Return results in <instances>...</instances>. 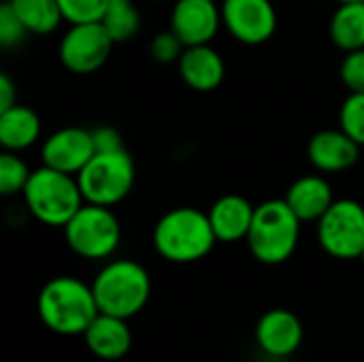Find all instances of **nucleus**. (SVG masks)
Returning <instances> with one entry per match:
<instances>
[{"instance_id":"1","label":"nucleus","mask_w":364,"mask_h":362,"mask_svg":"<svg viewBox=\"0 0 364 362\" xmlns=\"http://www.w3.org/2000/svg\"><path fill=\"white\" fill-rule=\"evenodd\" d=\"M41 322L58 335H83L100 314L92 284L70 275L49 280L36 299Z\"/></svg>"},{"instance_id":"2","label":"nucleus","mask_w":364,"mask_h":362,"mask_svg":"<svg viewBox=\"0 0 364 362\" xmlns=\"http://www.w3.org/2000/svg\"><path fill=\"white\" fill-rule=\"evenodd\" d=\"M156 252L175 265L198 262L218 243L209 213L196 207H177L166 211L154 226Z\"/></svg>"},{"instance_id":"3","label":"nucleus","mask_w":364,"mask_h":362,"mask_svg":"<svg viewBox=\"0 0 364 362\" xmlns=\"http://www.w3.org/2000/svg\"><path fill=\"white\" fill-rule=\"evenodd\" d=\"M92 290L100 314L130 320L147 305L151 297V277L143 265L119 258L107 262L98 271Z\"/></svg>"},{"instance_id":"4","label":"nucleus","mask_w":364,"mask_h":362,"mask_svg":"<svg viewBox=\"0 0 364 362\" xmlns=\"http://www.w3.org/2000/svg\"><path fill=\"white\" fill-rule=\"evenodd\" d=\"M21 196L32 218L53 228H64L85 203L75 175L45 164L32 171Z\"/></svg>"},{"instance_id":"5","label":"nucleus","mask_w":364,"mask_h":362,"mask_svg":"<svg viewBox=\"0 0 364 362\" xmlns=\"http://www.w3.org/2000/svg\"><path fill=\"white\" fill-rule=\"evenodd\" d=\"M301 224L303 222L290 209L286 198L258 205L245 239L252 256L269 267L286 262L299 245Z\"/></svg>"},{"instance_id":"6","label":"nucleus","mask_w":364,"mask_h":362,"mask_svg":"<svg viewBox=\"0 0 364 362\" xmlns=\"http://www.w3.org/2000/svg\"><path fill=\"white\" fill-rule=\"evenodd\" d=\"M85 203L113 207L119 205L134 188L136 169L132 156L124 149L96 151L77 175Z\"/></svg>"},{"instance_id":"7","label":"nucleus","mask_w":364,"mask_h":362,"mask_svg":"<svg viewBox=\"0 0 364 362\" xmlns=\"http://www.w3.org/2000/svg\"><path fill=\"white\" fill-rule=\"evenodd\" d=\"M68 247L85 260H105L115 254L122 241V224L111 207L83 203L64 226Z\"/></svg>"},{"instance_id":"8","label":"nucleus","mask_w":364,"mask_h":362,"mask_svg":"<svg viewBox=\"0 0 364 362\" xmlns=\"http://www.w3.org/2000/svg\"><path fill=\"white\" fill-rule=\"evenodd\" d=\"M320 247L337 260H356L364 250V207L358 201H335L316 222Z\"/></svg>"},{"instance_id":"9","label":"nucleus","mask_w":364,"mask_h":362,"mask_svg":"<svg viewBox=\"0 0 364 362\" xmlns=\"http://www.w3.org/2000/svg\"><path fill=\"white\" fill-rule=\"evenodd\" d=\"M115 41L105 30L102 21L70 23L60 41V62L75 75H92L100 70L113 49Z\"/></svg>"},{"instance_id":"10","label":"nucleus","mask_w":364,"mask_h":362,"mask_svg":"<svg viewBox=\"0 0 364 362\" xmlns=\"http://www.w3.org/2000/svg\"><path fill=\"white\" fill-rule=\"evenodd\" d=\"M222 23L243 45H262L277 30V11L271 0H224Z\"/></svg>"},{"instance_id":"11","label":"nucleus","mask_w":364,"mask_h":362,"mask_svg":"<svg viewBox=\"0 0 364 362\" xmlns=\"http://www.w3.org/2000/svg\"><path fill=\"white\" fill-rule=\"evenodd\" d=\"M94 154H96V147H94L92 130H85L79 126L55 130L53 134L45 139L41 147V158L45 166L75 175V177L92 160Z\"/></svg>"},{"instance_id":"12","label":"nucleus","mask_w":364,"mask_h":362,"mask_svg":"<svg viewBox=\"0 0 364 362\" xmlns=\"http://www.w3.org/2000/svg\"><path fill=\"white\" fill-rule=\"evenodd\" d=\"M258 348L271 358H290L299 352L305 329L299 316L290 309H269L256 322L254 331Z\"/></svg>"},{"instance_id":"13","label":"nucleus","mask_w":364,"mask_h":362,"mask_svg":"<svg viewBox=\"0 0 364 362\" xmlns=\"http://www.w3.org/2000/svg\"><path fill=\"white\" fill-rule=\"evenodd\" d=\"M222 26V6L215 0H177L171 11V30L186 47L207 45Z\"/></svg>"},{"instance_id":"14","label":"nucleus","mask_w":364,"mask_h":362,"mask_svg":"<svg viewBox=\"0 0 364 362\" xmlns=\"http://www.w3.org/2000/svg\"><path fill=\"white\" fill-rule=\"evenodd\" d=\"M307 158L320 173H341L352 169L360 158V145L341 128L320 130L307 145Z\"/></svg>"},{"instance_id":"15","label":"nucleus","mask_w":364,"mask_h":362,"mask_svg":"<svg viewBox=\"0 0 364 362\" xmlns=\"http://www.w3.org/2000/svg\"><path fill=\"white\" fill-rule=\"evenodd\" d=\"M177 68L183 83L196 92L218 90L226 75V64L222 55L209 43L186 47L177 62Z\"/></svg>"},{"instance_id":"16","label":"nucleus","mask_w":364,"mask_h":362,"mask_svg":"<svg viewBox=\"0 0 364 362\" xmlns=\"http://www.w3.org/2000/svg\"><path fill=\"white\" fill-rule=\"evenodd\" d=\"M87 350L100 361L113 362L128 356L132 348V333L128 320L109 314H98L83 333Z\"/></svg>"},{"instance_id":"17","label":"nucleus","mask_w":364,"mask_h":362,"mask_svg":"<svg viewBox=\"0 0 364 362\" xmlns=\"http://www.w3.org/2000/svg\"><path fill=\"white\" fill-rule=\"evenodd\" d=\"M213 233L222 243H237L247 239L256 207L239 194H226L218 198L207 211Z\"/></svg>"},{"instance_id":"18","label":"nucleus","mask_w":364,"mask_h":362,"mask_svg":"<svg viewBox=\"0 0 364 362\" xmlns=\"http://www.w3.org/2000/svg\"><path fill=\"white\" fill-rule=\"evenodd\" d=\"M284 198L301 222H318L335 203L333 188L322 175L299 177L294 183H290Z\"/></svg>"},{"instance_id":"19","label":"nucleus","mask_w":364,"mask_h":362,"mask_svg":"<svg viewBox=\"0 0 364 362\" xmlns=\"http://www.w3.org/2000/svg\"><path fill=\"white\" fill-rule=\"evenodd\" d=\"M41 137V117L23 105H15L0 113V145L4 151H23Z\"/></svg>"},{"instance_id":"20","label":"nucleus","mask_w":364,"mask_h":362,"mask_svg":"<svg viewBox=\"0 0 364 362\" xmlns=\"http://www.w3.org/2000/svg\"><path fill=\"white\" fill-rule=\"evenodd\" d=\"M331 38L346 53L364 49V2L337 6L331 17Z\"/></svg>"},{"instance_id":"21","label":"nucleus","mask_w":364,"mask_h":362,"mask_svg":"<svg viewBox=\"0 0 364 362\" xmlns=\"http://www.w3.org/2000/svg\"><path fill=\"white\" fill-rule=\"evenodd\" d=\"M30 34H49L64 19L58 0H9Z\"/></svg>"},{"instance_id":"22","label":"nucleus","mask_w":364,"mask_h":362,"mask_svg":"<svg viewBox=\"0 0 364 362\" xmlns=\"http://www.w3.org/2000/svg\"><path fill=\"white\" fill-rule=\"evenodd\" d=\"M100 21L115 45L130 41L141 30V13L134 6V0H109Z\"/></svg>"},{"instance_id":"23","label":"nucleus","mask_w":364,"mask_h":362,"mask_svg":"<svg viewBox=\"0 0 364 362\" xmlns=\"http://www.w3.org/2000/svg\"><path fill=\"white\" fill-rule=\"evenodd\" d=\"M30 175H32V171L17 156V151H2L0 154V194L2 196L21 194Z\"/></svg>"},{"instance_id":"24","label":"nucleus","mask_w":364,"mask_h":362,"mask_svg":"<svg viewBox=\"0 0 364 362\" xmlns=\"http://www.w3.org/2000/svg\"><path fill=\"white\" fill-rule=\"evenodd\" d=\"M339 128L364 147V94L363 92H350V96L343 100L339 111Z\"/></svg>"},{"instance_id":"25","label":"nucleus","mask_w":364,"mask_h":362,"mask_svg":"<svg viewBox=\"0 0 364 362\" xmlns=\"http://www.w3.org/2000/svg\"><path fill=\"white\" fill-rule=\"evenodd\" d=\"M64 21L68 23H92L100 21L109 0H58Z\"/></svg>"},{"instance_id":"26","label":"nucleus","mask_w":364,"mask_h":362,"mask_svg":"<svg viewBox=\"0 0 364 362\" xmlns=\"http://www.w3.org/2000/svg\"><path fill=\"white\" fill-rule=\"evenodd\" d=\"M186 45L181 43V38L173 32H160L154 36V41L149 43V53L156 62L160 64H171V62H179L181 53H183Z\"/></svg>"},{"instance_id":"27","label":"nucleus","mask_w":364,"mask_h":362,"mask_svg":"<svg viewBox=\"0 0 364 362\" xmlns=\"http://www.w3.org/2000/svg\"><path fill=\"white\" fill-rule=\"evenodd\" d=\"M26 34H30V32L26 30V26L17 17V13L9 4V0H4L0 4V45L2 47H15L26 38Z\"/></svg>"},{"instance_id":"28","label":"nucleus","mask_w":364,"mask_h":362,"mask_svg":"<svg viewBox=\"0 0 364 362\" xmlns=\"http://www.w3.org/2000/svg\"><path fill=\"white\" fill-rule=\"evenodd\" d=\"M341 81L350 92H363L364 94V49L348 51L339 66Z\"/></svg>"},{"instance_id":"29","label":"nucleus","mask_w":364,"mask_h":362,"mask_svg":"<svg viewBox=\"0 0 364 362\" xmlns=\"http://www.w3.org/2000/svg\"><path fill=\"white\" fill-rule=\"evenodd\" d=\"M92 137H94L96 151H117V149H124L122 134L115 128H111V126H100V128L92 130Z\"/></svg>"},{"instance_id":"30","label":"nucleus","mask_w":364,"mask_h":362,"mask_svg":"<svg viewBox=\"0 0 364 362\" xmlns=\"http://www.w3.org/2000/svg\"><path fill=\"white\" fill-rule=\"evenodd\" d=\"M17 105V92L15 83L6 73H0V113Z\"/></svg>"},{"instance_id":"31","label":"nucleus","mask_w":364,"mask_h":362,"mask_svg":"<svg viewBox=\"0 0 364 362\" xmlns=\"http://www.w3.org/2000/svg\"><path fill=\"white\" fill-rule=\"evenodd\" d=\"M339 4H352V2H364V0H337Z\"/></svg>"},{"instance_id":"32","label":"nucleus","mask_w":364,"mask_h":362,"mask_svg":"<svg viewBox=\"0 0 364 362\" xmlns=\"http://www.w3.org/2000/svg\"><path fill=\"white\" fill-rule=\"evenodd\" d=\"M360 260H363V262H364V250H363V254H360Z\"/></svg>"}]
</instances>
